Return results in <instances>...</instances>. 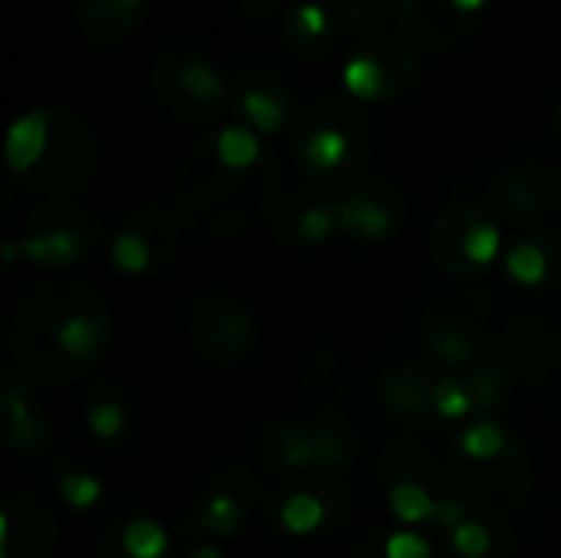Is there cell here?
<instances>
[{
    "label": "cell",
    "mask_w": 561,
    "mask_h": 558,
    "mask_svg": "<svg viewBox=\"0 0 561 558\" xmlns=\"http://www.w3.org/2000/svg\"><path fill=\"white\" fill-rule=\"evenodd\" d=\"M279 161L266 138L230 122L201 135L184 155L171 201L174 217L201 237H233L270 217Z\"/></svg>",
    "instance_id": "6da1fadb"
},
{
    "label": "cell",
    "mask_w": 561,
    "mask_h": 558,
    "mask_svg": "<svg viewBox=\"0 0 561 558\" xmlns=\"http://www.w3.org/2000/svg\"><path fill=\"white\" fill-rule=\"evenodd\" d=\"M108 299L76 276L36 286L16 309L10 345L16 365L46 385H72L99 368L108 352Z\"/></svg>",
    "instance_id": "7a4b0ae2"
},
{
    "label": "cell",
    "mask_w": 561,
    "mask_h": 558,
    "mask_svg": "<svg viewBox=\"0 0 561 558\" xmlns=\"http://www.w3.org/2000/svg\"><path fill=\"white\" fill-rule=\"evenodd\" d=\"M3 158L7 171L26 187L72 194L92 184L102 151L82 115L62 105H39L10 125Z\"/></svg>",
    "instance_id": "3957f363"
},
{
    "label": "cell",
    "mask_w": 561,
    "mask_h": 558,
    "mask_svg": "<svg viewBox=\"0 0 561 558\" xmlns=\"http://www.w3.org/2000/svg\"><path fill=\"white\" fill-rule=\"evenodd\" d=\"M296 171L312 184L335 191L362 174L371 155V128L348 95H322L296 118L289 132Z\"/></svg>",
    "instance_id": "277c9868"
},
{
    "label": "cell",
    "mask_w": 561,
    "mask_h": 558,
    "mask_svg": "<svg viewBox=\"0 0 561 558\" xmlns=\"http://www.w3.org/2000/svg\"><path fill=\"white\" fill-rule=\"evenodd\" d=\"M355 447L358 444L352 428L335 418H322V421L283 418V421H270L250 437V454L260 467L276 474H296L299 480L335 477L352 464Z\"/></svg>",
    "instance_id": "5b68a950"
},
{
    "label": "cell",
    "mask_w": 561,
    "mask_h": 558,
    "mask_svg": "<svg viewBox=\"0 0 561 558\" xmlns=\"http://www.w3.org/2000/svg\"><path fill=\"white\" fill-rule=\"evenodd\" d=\"M151 92L181 122L207 125L233 102V79L194 46H164L151 56Z\"/></svg>",
    "instance_id": "8992f818"
},
{
    "label": "cell",
    "mask_w": 561,
    "mask_h": 558,
    "mask_svg": "<svg viewBox=\"0 0 561 558\" xmlns=\"http://www.w3.org/2000/svg\"><path fill=\"white\" fill-rule=\"evenodd\" d=\"M184 332L194 352L214 368L243 365L260 339L256 316L230 289H201L184 312Z\"/></svg>",
    "instance_id": "52a82bcc"
},
{
    "label": "cell",
    "mask_w": 561,
    "mask_h": 558,
    "mask_svg": "<svg viewBox=\"0 0 561 558\" xmlns=\"http://www.w3.org/2000/svg\"><path fill=\"white\" fill-rule=\"evenodd\" d=\"M99 240H102V217L89 204L49 201L30 210L16 247H20V257L36 266L66 270V266L82 263L95 250Z\"/></svg>",
    "instance_id": "ba28073f"
},
{
    "label": "cell",
    "mask_w": 561,
    "mask_h": 558,
    "mask_svg": "<svg viewBox=\"0 0 561 558\" xmlns=\"http://www.w3.org/2000/svg\"><path fill=\"white\" fill-rule=\"evenodd\" d=\"M431 253L447 276L460 283L480 280L503 253L500 224L470 201H450L434 220Z\"/></svg>",
    "instance_id": "9c48e42d"
},
{
    "label": "cell",
    "mask_w": 561,
    "mask_h": 558,
    "mask_svg": "<svg viewBox=\"0 0 561 558\" xmlns=\"http://www.w3.org/2000/svg\"><path fill=\"white\" fill-rule=\"evenodd\" d=\"M421 82V59L414 43L398 36H365L345 59L342 86L352 99L388 105L401 102Z\"/></svg>",
    "instance_id": "30bf717a"
},
{
    "label": "cell",
    "mask_w": 561,
    "mask_h": 558,
    "mask_svg": "<svg viewBox=\"0 0 561 558\" xmlns=\"http://www.w3.org/2000/svg\"><path fill=\"white\" fill-rule=\"evenodd\" d=\"M260 503V480L247 467H220L194 493L181 516L184 536L230 539L237 536Z\"/></svg>",
    "instance_id": "8fae6325"
},
{
    "label": "cell",
    "mask_w": 561,
    "mask_h": 558,
    "mask_svg": "<svg viewBox=\"0 0 561 558\" xmlns=\"http://www.w3.org/2000/svg\"><path fill=\"white\" fill-rule=\"evenodd\" d=\"M181 220L158 204H141L125 214L118 230L108 240V263L122 276H151L161 273L181 240Z\"/></svg>",
    "instance_id": "7c38bea8"
},
{
    "label": "cell",
    "mask_w": 561,
    "mask_h": 558,
    "mask_svg": "<svg viewBox=\"0 0 561 558\" xmlns=\"http://www.w3.org/2000/svg\"><path fill=\"white\" fill-rule=\"evenodd\" d=\"M348 500V487L339 477H306L270 500V523L289 539L325 536L345 523Z\"/></svg>",
    "instance_id": "4fadbf2b"
},
{
    "label": "cell",
    "mask_w": 561,
    "mask_h": 558,
    "mask_svg": "<svg viewBox=\"0 0 561 558\" xmlns=\"http://www.w3.org/2000/svg\"><path fill=\"white\" fill-rule=\"evenodd\" d=\"M454 477L460 497L480 513L500 516V510H516L529 500L533 490V457L529 447L516 437L513 447L493 464H463L454 460Z\"/></svg>",
    "instance_id": "5bb4252c"
},
{
    "label": "cell",
    "mask_w": 561,
    "mask_h": 558,
    "mask_svg": "<svg viewBox=\"0 0 561 558\" xmlns=\"http://www.w3.org/2000/svg\"><path fill=\"white\" fill-rule=\"evenodd\" d=\"M230 112L237 125L256 132L260 138L293 132L299 112L296 89L270 66H250L233 79V102Z\"/></svg>",
    "instance_id": "9a60e30c"
},
{
    "label": "cell",
    "mask_w": 561,
    "mask_h": 558,
    "mask_svg": "<svg viewBox=\"0 0 561 558\" xmlns=\"http://www.w3.org/2000/svg\"><path fill=\"white\" fill-rule=\"evenodd\" d=\"M490 7L493 0H398V23L408 43L421 49H450L483 26Z\"/></svg>",
    "instance_id": "2e32d148"
},
{
    "label": "cell",
    "mask_w": 561,
    "mask_h": 558,
    "mask_svg": "<svg viewBox=\"0 0 561 558\" xmlns=\"http://www.w3.org/2000/svg\"><path fill=\"white\" fill-rule=\"evenodd\" d=\"M486 194H490L493 217L500 220H510V224L542 220L561 207V174L546 164L519 161V164L503 168L490 181Z\"/></svg>",
    "instance_id": "e0dca14e"
},
{
    "label": "cell",
    "mask_w": 561,
    "mask_h": 558,
    "mask_svg": "<svg viewBox=\"0 0 561 558\" xmlns=\"http://www.w3.org/2000/svg\"><path fill=\"white\" fill-rule=\"evenodd\" d=\"M266 224H270L273 240L286 247H322L335 234H342L339 191H325V187L286 191L276 197Z\"/></svg>",
    "instance_id": "ac0fdd59"
},
{
    "label": "cell",
    "mask_w": 561,
    "mask_h": 558,
    "mask_svg": "<svg viewBox=\"0 0 561 558\" xmlns=\"http://www.w3.org/2000/svg\"><path fill=\"white\" fill-rule=\"evenodd\" d=\"M408 217L404 194L385 181V178H368L348 191H339V227L352 240L365 243H381L391 240Z\"/></svg>",
    "instance_id": "d6986e66"
},
{
    "label": "cell",
    "mask_w": 561,
    "mask_h": 558,
    "mask_svg": "<svg viewBox=\"0 0 561 558\" xmlns=\"http://www.w3.org/2000/svg\"><path fill=\"white\" fill-rule=\"evenodd\" d=\"M56 516L46 503L13 493L0 506V558H49L56 549Z\"/></svg>",
    "instance_id": "ffe728a7"
},
{
    "label": "cell",
    "mask_w": 561,
    "mask_h": 558,
    "mask_svg": "<svg viewBox=\"0 0 561 558\" xmlns=\"http://www.w3.org/2000/svg\"><path fill=\"white\" fill-rule=\"evenodd\" d=\"M0 418H3V441L13 454H39L53 441V428L36 405L26 378L13 368H0Z\"/></svg>",
    "instance_id": "44dd1931"
},
{
    "label": "cell",
    "mask_w": 561,
    "mask_h": 558,
    "mask_svg": "<svg viewBox=\"0 0 561 558\" xmlns=\"http://www.w3.org/2000/svg\"><path fill=\"white\" fill-rule=\"evenodd\" d=\"M424 352L434 365L450 372H470L473 358L480 355V326L470 312H457L454 306L434 309L421 329Z\"/></svg>",
    "instance_id": "7402d4cb"
},
{
    "label": "cell",
    "mask_w": 561,
    "mask_h": 558,
    "mask_svg": "<svg viewBox=\"0 0 561 558\" xmlns=\"http://www.w3.org/2000/svg\"><path fill=\"white\" fill-rule=\"evenodd\" d=\"M434 378L437 372L417 368V365H394L385 372L378 398L381 408L391 421L401 428H434L437 411H434Z\"/></svg>",
    "instance_id": "603a6c76"
},
{
    "label": "cell",
    "mask_w": 561,
    "mask_h": 558,
    "mask_svg": "<svg viewBox=\"0 0 561 558\" xmlns=\"http://www.w3.org/2000/svg\"><path fill=\"white\" fill-rule=\"evenodd\" d=\"M506 276L523 289L561 293V230H533L503 253Z\"/></svg>",
    "instance_id": "cb8c5ba5"
},
{
    "label": "cell",
    "mask_w": 561,
    "mask_h": 558,
    "mask_svg": "<svg viewBox=\"0 0 561 558\" xmlns=\"http://www.w3.org/2000/svg\"><path fill=\"white\" fill-rule=\"evenodd\" d=\"M76 30L95 49L122 46L148 16V0H76Z\"/></svg>",
    "instance_id": "d4e9b609"
},
{
    "label": "cell",
    "mask_w": 561,
    "mask_h": 558,
    "mask_svg": "<svg viewBox=\"0 0 561 558\" xmlns=\"http://www.w3.org/2000/svg\"><path fill=\"white\" fill-rule=\"evenodd\" d=\"M339 23L329 13L325 0H296L283 16V39L293 56L302 62H322L339 46Z\"/></svg>",
    "instance_id": "484cf974"
},
{
    "label": "cell",
    "mask_w": 561,
    "mask_h": 558,
    "mask_svg": "<svg viewBox=\"0 0 561 558\" xmlns=\"http://www.w3.org/2000/svg\"><path fill=\"white\" fill-rule=\"evenodd\" d=\"M561 358V345H559V332L546 322H533V319H519L506 329V362L542 382L549 378L556 368H559Z\"/></svg>",
    "instance_id": "4316f807"
},
{
    "label": "cell",
    "mask_w": 561,
    "mask_h": 558,
    "mask_svg": "<svg viewBox=\"0 0 561 558\" xmlns=\"http://www.w3.org/2000/svg\"><path fill=\"white\" fill-rule=\"evenodd\" d=\"M135 408L115 382H99L85 401V431L102 447H118L131 437Z\"/></svg>",
    "instance_id": "83f0119b"
},
{
    "label": "cell",
    "mask_w": 561,
    "mask_h": 558,
    "mask_svg": "<svg viewBox=\"0 0 561 558\" xmlns=\"http://www.w3.org/2000/svg\"><path fill=\"white\" fill-rule=\"evenodd\" d=\"M447 549L450 558H510L516 536L506 520L493 513H473L454 533H447Z\"/></svg>",
    "instance_id": "f1b7e54d"
},
{
    "label": "cell",
    "mask_w": 561,
    "mask_h": 558,
    "mask_svg": "<svg viewBox=\"0 0 561 558\" xmlns=\"http://www.w3.org/2000/svg\"><path fill=\"white\" fill-rule=\"evenodd\" d=\"M378 470H381V483L414 480V483L431 487L440 497H454V487L444 477V470L437 467V460L424 447H417V444H408V441L388 444L385 454H381V460H378Z\"/></svg>",
    "instance_id": "f546056e"
},
{
    "label": "cell",
    "mask_w": 561,
    "mask_h": 558,
    "mask_svg": "<svg viewBox=\"0 0 561 558\" xmlns=\"http://www.w3.org/2000/svg\"><path fill=\"white\" fill-rule=\"evenodd\" d=\"M385 500H388V510L391 516L401 523V526H434L440 506L450 500V497H440L434 493L431 487L424 483H414V480H391L385 483Z\"/></svg>",
    "instance_id": "4dcf8cb0"
},
{
    "label": "cell",
    "mask_w": 561,
    "mask_h": 558,
    "mask_svg": "<svg viewBox=\"0 0 561 558\" xmlns=\"http://www.w3.org/2000/svg\"><path fill=\"white\" fill-rule=\"evenodd\" d=\"M125 558H178L168 529L151 516H128L108 526Z\"/></svg>",
    "instance_id": "1f68e13d"
},
{
    "label": "cell",
    "mask_w": 561,
    "mask_h": 558,
    "mask_svg": "<svg viewBox=\"0 0 561 558\" xmlns=\"http://www.w3.org/2000/svg\"><path fill=\"white\" fill-rule=\"evenodd\" d=\"M516 434H510L503 424L483 418V421H473L460 431L457 444H454V460H463V464H493L500 460L510 447H513Z\"/></svg>",
    "instance_id": "d6a6232c"
},
{
    "label": "cell",
    "mask_w": 561,
    "mask_h": 558,
    "mask_svg": "<svg viewBox=\"0 0 561 558\" xmlns=\"http://www.w3.org/2000/svg\"><path fill=\"white\" fill-rule=\"evenodd\" d=\"M513 365L506 358H496V362H486V365H473L470 372H463L467 385H470V395H473V405L480 414H490V411H500L513 391Z\"/></svg>",
    "instance_id": "836d02e7"
},
{
    "label": "cell",
    "mask_w": 561,
    "mask_h": 558,
    "mask_svg": "<svg viewBox=\"0 0 561 558\" xmlns=\"http://www.w3.org/2000/svg\"><path fill=\"white\" fill-rule=\"evenodd\" d=\"M53 483H56L59 500L69 510H79V513L95 510L102 503V497H105V483L92 470L76 467V464H59L56 474H53Z\"/></svg>",
    "instance_id": "e575fe53"
},
{
    "label": "cell",
    "mask_w": 561,
    "mask_h": 558,
    "mask_svg": "<svg viewBox=\"0 0 561 558\" xmlns=\"http://www.w3.org/2000/svg\"><path fill=\"white\" fill-rule=\"evenodd\" d=\"M335 16L342 36L345 33H371L391 20V0H325Z\"/></svg>",
    "instance_id": "d590c367"
},
{
    "label": "cell",
    "mask_w": 561,
    "mask_h": 558,
    "mask_svg": "<svg viewBox=\"0 0 561 558\" xmlns=\"http://www.w3.org/2000/svg\"><path fill=\"white\" fill-rule=\"evenodd\" d=\"M434 411H437V421H467L477 411L470 385H467L463 375L437 372V378H434Z\"/></svg>",
    "instance_id": "8d00e7d4"
},
{
    "label": "cell",
    "mask_w": 561,
    "mask_h": 558,
    "mask_svg": "<svg viewBox=\"0 0 561 558\" xmlns=\"http://www.w3.org/2000/svg\"><path fill=\"white\" fill-rule=\"evenodd\" d=\"M381 549H385V558H437L431 539L421 536L417 529H391V533H381Z\"/></svg>",
    "instance_id": "74e56055"
},
{
    "label": "cell",
    "mask_w": 561,
    "mask_h": 558,
    "mask_svg": "<svg viewBox=\"0 0 561 558\" xmlns=\"http://www.w3.org/2000/svg\"><path fill=\"white\" fill-rule=\"evenodd\" d=\"M352 558H385V549H381V533H371V536H365V539L355 546Z\"/></svg>",
    "instance_id": "f35d334b"
},
{
    "label": "cell",
    "mask_w": 561,
    "mask_h": 558,
    "mask_svg": "<svg viewBox=\"0 0 561 558\" xmlns=\"http://www.w3.org/2000/svg\"><path fill=\"white\" fill-rule=\"evenodd\" d=\"M95 558H125L122 556V549H118V543H115V536H112V529H105V533L99 536V543H95Z\"/></svg>",
    "instance_id": "ab89813d"
},
{
    "label": "cell",
    "mask_w": 561,
    "mask_h": 558,
    "mask_svg": "<svg viewBox=\"0 0 561 558\" xmlns=\"http://www.w3.org/2000/svg\"><path fill=\"white\" fill-rule=\"evenodd\" d=\"M184 558H227V553L220 546H214V543H197V546L187 549Z\"/></svg>",
    "instance_id": "60d3db41"
},
{
    "label": "cell",
    "mask_w": 561,
    "mask_h": 558,
    "mask_svg": "<svg viewBox=\"0 0 561 558\" xmlns=\"http://www.w3.org/2000/svg\"><path fill=\"white\" fill-rule=\"evenodd\" d=\"M247 16H260V13H270L273 10V0H233Z\"/></svg>",
    "instance_id": "b9f144b4"
},
{
    "label": "cell",
    "mask_w": 561,
    "mask_h": 558,
    "mask_svg": "<svg viewBox=\"0 0 561 558\" xmlns=\"http://www.w3.org/2000/svg\"><path fill=\"white\" fill-rule=\"evenodd\" d=\"M552 128H556V135L561 138V99L559 105H556V112H552Z\"/></svg>",
    "instance_id": "7bdbcfd3"
}]
</instances>
